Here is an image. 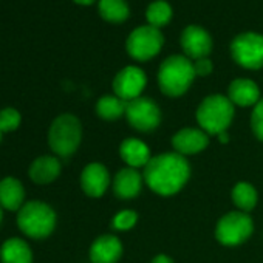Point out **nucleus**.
<instances>
[{
    "label": "nucleus",
    "instance_id": "obj_16",
    "mask_svg": "<svg viewBox=\"0 0 263 263\" xmlns=\"http://www.w3.org/2000/svg\"><path fill=\"white\" fill-rule=\"evenodd\" d=\"M228 98L234 105L251 107L260 101V90L257 84L251 79H234L228 88Z\"/></svg>",
    "mask_w": 263,
    "mask_h": 263
},
{
    "label": "nucleus",
    "instance_id": "obj_30",
    "mask_svg": "<svg viewBox=\"0 0 263 263\" xmlns=\"http://www.w3.org/2000/svg\"><path fill=\"white\" fill-rule=\"evenodd\" d=\"M73 2H76L79 5H91L93 2H96V0H73Z\"/></svg>",
    "mask_w": 263,
    "mask_h": 263
},
{
    "label": "nucleus",
    "instance_id": "obj_2",
    "mask_svg": "<svg viewBox=\"0 0 263 263\" xmlns=\"http://www.w3.org/2000/svg\"><path fill=\"white\" fill-rule=\"evenodd\" d=\"M194 62L184 54H174L163 61L158 70V85L166 96L184 95L195 79Z\"/></svg>",
    "mask_w": 263,
    "mask_h": 263
},
{
    "label": "nucleus",
    "instance_id": "obj_6",
    "mask_svg": "<svg viewBox=\"0 0 263 263\" xmlns=\"http://www.w3.org/2000/svg\"><path fill=\"white\" fill-rule=\"evenodd\" d=\"M164 45V36L161 30L151 25H143L132 31L125 42V50L132 59L146 62L154 59Z\"/></svg>",
    "mask_w": 263,
    "mask_h": 263
},
{
    "label": "nucleus",
    "instance_id": "obj_12",
    "mask_svg": "<svg viewBox=\"0 0 263 263\" xmlns=\"http://www.w3.org/2000/svg\"><path fill=\"white\" fill-rule=\"evenodd\" d=\"M209 144V135L201 128H183L174 135L172 146L177 154L186 157V155H195L201 151H204Z\"/></svg>",
    "mask_w": 263,
    "mask_h": 263
},
{
    "label": "nucleus",
    "instance_id": "obj_29",
    "mask_svg": "<svg viewBox=\"0 0 263 263\" xmlns=\"http://www.w3.org/2000/svg\"><path fill=\"white\" fill-rule=\"evenodd\" d=\"M152 263H174V260H172L171 257L164 255V254H160V255H157V257L152 260Z\"/></svg>",
    "mask_w": 263,
    "mask_h": 263
},
{
    "label": "nucleus",
    "instance_id": "obj_9",
    "mask_svg": "<svg viewBox=\"0 0 263 263\" xmlns=\"http://www.w3.org/2000/svg\"><path fill=\"white\" fill-rule=\"evenodd\" d=\"M125 118L135 130L152 132L160 125L161 111L154 99L140 96L134 101L127 102Z\"/></svg>",
    "mask_w": 263,
    "mask_h": 263
},
{
    "label": "nucleus",
    "instance_id": "obj_28",
    "mask_svg": "<svg viewBox=\"0 0 263 263\" xmlns=\"http://www.w3.org/2000/svg\"><path fill=\"white\" fill-rule=\"evenodd\" d=\"M194 70H195L197 76H208V74L212 73L214 65H212V62L208 58H204V59L194 61Z\"/></svg>",
    "mask_w": 263,
    "mask_h": 263
},
{
    "label": "nucleus",
    "instance_id": "obj_21",
    "mask_svg": "<svg viewBox=\"0 0 263 263\" xmlns=\"http://www.w3.org/2000/svg\"><path fill=\"white\" fill-rule=\"evenodd\" d=\"M98 11L108 24H122L130 16V8L125 0H99Z\"/></svg>",
    "mask_w": 263,
    "mask_h": 263
},
{
    "label": "nucleus",
    "instance_id": "obj_18",
    "mask_svg": "<svg viewBox=\"0 0 263 263\" xmlns=\"http://www.w3.org/2000/svg\"><path fill=\"white\" fill-rule=\"evenodd\" d=\"M61 174V161L56 157H39L36 158L28 171L30 178L37 184H48L54 181Z\"/></svg>",
    "mask_w": 263,
    "mask_h": 263
},
{
    "label": "nucleus",
    "instance_id": "obj_27",
    "mask_svg": "<svg viewBox=\"0 0 263 263\" xmlns=\"http://www.w3.org/2000/svg\"><path fill=\"white\" fill-rule=\"evenodd\" d=\"M251 127L254 135L263 141V98L254 105L252 115H251Z\"/></svg>",
    "mask_w": 263,
    "mask_h": 263
},
{
    "label": "nucleus",
    "instance_id": "obj_1",
    "mask_svg": "<svg viewBox=\"0 0 263 263\" xmlns=\"http://www.w3.org/2000/svg\"><path fill=\"white\" fill-rule=\"evenodd\" d=\"M191 167L186 158L177 152L163 154L151 158L144 167L146 184L158 195H174L177 194L189 180Z\"/></svg>",
    "mask_w": 263,
    "mask_h": 263
},
{
    "label": "nucleus",
    "instance_id": "obj_31",
    "mask_svg": "<svg viewBox=\"0 0 263 263\" xmlns=\"http://www.w3.org/2000/svg\"><path fill=\"white\" fill-rule=\"evenodd\" d=\"M0 223H2V209H0Z\"/></svg>",
    "mask_w": 263,
    "mask_h": 263
},
{
    "label": "nucleus",
    "instance_id": "obj_4",
    "mask_svg": "<svg viewBox=\"0 0 263 263\" xmlns=\"http://www.w3.org/2000/svg\"><path fill=\"white\" fill-rule=\"evenodd\" d=\"M17 226L25 235L41 240L54 231L56 214L42 201H28L19 209Z\"/></svg>",
    "mask_w": 263,
    "mask_h": 263
},
{
    "label": "nucleus",
    "instance_id": "obj_24",
    "mask_svg": "<svg viewBox=\"0 0 263 263\" xmlns=\"http://www.w3.org/2000/svg\"><path fill=\"white\" fill-rule=\"evenodd\" d=\"M232 201L241 212H249L257 204V191L249 183H237L232 189Z\"/></svg>",
    "mask_w": 263,
    "mask_h": 263
},
{
    "label": "nucleus",
    "instance_id": "obj_5",
    "mask_svg": "<svg viewBox=\"0 0 263 263\" xmlns=\"http://www.w3.org/2000/svg\"><path fill=\"white\" fill-rule=\"evenodd\" d=\"M81 138H82L81 122L76 116L70 113H64L58 116L53 121L48 132V144L51 151L62 158H67L78 151L81 144Z\"/></svg>",
    "mask_w": 263,
    "mask_h": 263
},
{
    "label": "nucleus",
    "instance_id": "obj_11",
    "mask_svg": "<svg viewBox=\"0 0 263 263\" xmlns=\"http://www.w3.org/2000/svg\"><path fill=\"white\" fill-rule=\"evenodd\" d=\"M181 48L184 51V56L191 61L204 59L212 51V37L211 34L198 27V25H189L181 33Z\"/></svg>",
    "mask_w": 263,
    "mask_h": 263
},
{
    "label": "nucleus",
    "instance_id": "obj_22",
    "mask_svg": "<svg viewBox=\"0 0 263 263\" xmlns=\"http://www.w3.org/2000/svg\"><path fill=\"white\" fill-rule=\"evenodd\" d=\"M125 108H127V102L121 98H118L116 95H107L102 96L98 102H96V113L99 118L107 119V121H113L121 118L122 115H125Z\"/></svg>",
    "mask_w": 263,
    "mask_h": 263
},
{
    "label": "nucleus",
    "instance_id": "obj_3",
    "mask_svg": "<svg viewBox=\"0 0 263 263\" xmlns=\"http://www.w3.org/2000/svg\"><path fill=\"white\" fill-rule=\"evenodd\" d=\"M197 122L208 135H221L234 118V104L223 95H211L197 108Z\"/></svg>",
    "mask_w": 263,
    "mask_h": 263
},
{
    "label": "nucleus",
    "instance_id": "obj_7",
    "mask_svg": "<svg viewBox=\"0 0 263 263\" xmlns=\"http://www.w3.org/2000/svg\"><path fill=\"white\" fill-rule=\"evenodd\" d=\"M231 56L243 68L258 70L263 67V36L246 31L231 42Z\"/></svg>",
    "mask_w": 263,
    "mask_h": 263
},
{
    "label": "nucleus",
    "instance_id": "obj_15",
    "mask_svg": "<svg viewBox=\"0 0 263 263\" xmlns=\"http://www.w3.org/2000/svg\"><path fill=\"white\" fill-rule=\"evenodd\" d=\"M121 254L122 245L115 235H101L90 248V260L93 263H116Z\"/></svg>",
    "mask_w": 263,
    "mask_h": 263
},
{
    "label": "nucleus",
    "instance_id": "obj_13",
    "mask_svg": "<svg viewBox=\"0 0 263 263\" xmlns=\"http://www.w3.org/2000/svg\"><path fill=\"white\" fill-rule=\"evenodd\" d=\"M108 184H110L108 171L101 163H91V164L85 166V169L82 171L81 186H82V191L88 197L98 198V197L104 195Z\"/></svg>",
    "mask_w": 263,
    "mask_h": 263
},
{
    "label": "nucleus",
    "instance_id": "obj_23",
    "mask_svg": "<svg viewBox=\"0 0 263 263\" xmlns=\"http://www.w3.org/2000/svg\"><path fill=\"white\" fill-rule=\"evenodd\" d=\"M172 14H174L172 7L167 2H164V0H155L146 10V21L147 25L161 30L171 22Z\"/></svg>",
    "mask_w": 263,
    "mask_h": 263
},
{
    "label": "nucleus",
    "instance_id": "obj_8",
    "mask_svg": "<svg viewBox=\"0 0 263 263\" xmlns=\"http://www.w3.org/2000/svg\"><path fill=\"white\" fill-rule=\"evenodd\" d=\"M252 218L241 211H234L220 218L215 228L217 240L224 246H235L246 241L252 234Z\"/></svg>",
    "mask_w": 263,
    "mask_h": 263
},
{
    "label": "nucleus",
    "instance_id": "obj_20",
    "mask_svg": "<svg viewBox=\"0 0 263 263\" xmlns=\"http://www.w3.org/2000/svg\"><path fill=\"white\" fill-rule=\"evenodd\" d=\"M2 263H33V252L22 238H10L0 248Z\"/></svg>",
    "mask_w": 263,
    "mask_h": 263
},
{
    "label": "nucleus",
    "instance_id": "obj_14",
    "mask_svg": "<svg viewBox=\"0 0 263 263\" xmlns=\"http://www.w3.org/2000/svg\"><path fill=\"white\" fill-rule=\"evenodd\" d=\"M143 184V177L140 172L134 167H125L121 169L113 180V192L121 200H130L135 198Z\"/></svg>",
    "mask_w": 263,
    "mask_h": 263
},
{
    "label": "nucleus",
    "instance_id": "obj_19",
    "mask_svg": "<svg viewBox=\"0 0 263 263\" xmlns=\"http://www.w3.org/2000/svg\"><path fill=\"white\" fill-rule=\"evenodd\" d=\"M25 191L17 178L7 177L0 181V206L8 211H19L24 206Z\"/></svg>",
    "mask_w": 263,
    "mask_h": 263
},
{
    "label": "nucleus",
    "instance_id": "obj_17",
    "mask_svg": "<svg viewBox=\"0 0 263 263\" xmlns=\"http://www.w3.org/2000/svg\"><path fill=\"white\" fill-rule=\"evenodd\" d=\"M119 154L121 158L124 160V163L128 164V167H146V164L151 161V149L147 147V144H144L143 141L137 140V138H127L121 143L119 147Z\"/></svg>",
    "mask_w": 263,
    "mask_h": 263
},
{
    "label": "nucleus",
    "instance_id": "obj_32",
    "mask_svg": "<svg viewBox=\"0 0 263 263\" xmlns=\"http://www.w3.org/2000/svg\"><path fill=\"white\" fill-rule=\"evenodd\" d=\"M0 140H2V132H0Z\"/></svg>",
    "mask_w": 263,
    "mask_h": 263
},
{
    "label": "nucleus",
    "instance_id": "obj_10",
    "mask_svg": "<svg viewBox=\"0 0 263 263\" xmlns=\"http://www.w3.org/2000/svg\"><path fill=\"white\" fill-rule=\"evenodd\" d=\"M146 82H147V78L141 68L135 65H128L115 76L113 91L118 98L124 99L125 102H130L141 96L146 87Z\"/></svg>",
    "mask_w": 263,
    "mask_h": 263
},
{
    "label": "nucleus",
    "instance_id": "obj_26",
    "mask_svg": "<svg viewBox=\"0 0 263 263\" xmlns=\"http://www.w3.org/2000/svg\"><path fill=\"white\" fill-rule=\"evenodd\" d=\"M21 125V113L16 108H4L0 111V132H13Z\"/></svg>",
    "mask_w": 263,
    "mask_h": 263
},
{
    "label": "nucleus",
    "instance_id": "obj_25",
    "mask_svg": "<svg viewBox=\"0 0 263 263\" xmlns=\"http://www.w3.org/2000/svg\"><path fill=\"white\" fill-rule=\"evenodd\" d=\"M137 220H138V214L135 211H130V209L121 211L113 217L111 228L116 231H127V229H132L135 226Z\"/></svg>",
    "mask_w": 263,
    "mask_h": 263
}]
</instances>
